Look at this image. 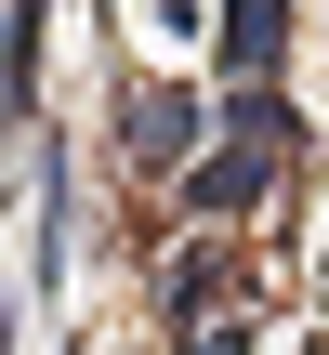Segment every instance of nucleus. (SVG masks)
Returning a JSON list of instances; mask_svg holds the SVG:
<instances>
[{"instance_id":"3","label":"nucleus","mask_w":329,"mask_h":355,"mask_svg":"<svg viewBox=\"0 0 329 355\" xmlns=\"http://www.w3.org/2000/svg\"><path fill=\"white\" fill-rule=\"evenodd\" d=\"M277 40H290V0H224V79L237 92L277 79Z\"/></svg>"},{"instance_id":"1","label":"nucleus","mask_w":329,"mask_h":355,"mask_svg":"<svg viewBox=\"0 0 329 355\" xmlns=\"http://www.w3.org/2000/svg\"><path fill=\"white\" fill-rule=\"evenodd\" d=\"M211 119H224V145L185 171V211H198V224H237V211H264V184H277V158H290V105H277V92H224Z\"/></svg>"},{"instance_id":"2","label":"nucleus","mask_w":329,"mask_h":355,"mask_svg":"<svg viewBox=\"0 0 329 355\" xmlns=\"http://www.w3.org/2000/svg\"><path fill=\"white\" fill-rule=\"evenodd\" d=\"M198 119H211V105H198V92H171V79H145V92H132V105H119V145H132V158H145V171H171V158H185V145H198Z\"/></svg>"}]
</instances>
